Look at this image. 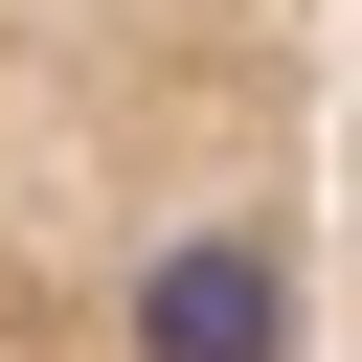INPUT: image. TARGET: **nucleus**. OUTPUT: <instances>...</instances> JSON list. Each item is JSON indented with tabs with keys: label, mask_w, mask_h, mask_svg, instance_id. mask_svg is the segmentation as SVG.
I'll return each instance as SVG.
<instances>
[{
	"label": "nucleus",
	"mask_w": 362,
	"mask_h": 362,
	"mask_svg": "<svg viewBox=\"0 0 362 362\" xmlns=\"http://www.w3.org/2000/svg\"><path fill=\"white\" fill-rule=\"evenodd\" d=\"M0 362H339V0H0Z\"/></svg>",
	"instance_id": "1"
},
{
	"label": "nucleus",
	"mask_w": 362,
	"mask_h": 362,
	"mask_svg": "<svg viewBox=\"0 0 362 362\" xmlns=\"http://www.w3.org/2000/svg\"><path fill=\"white\" fill-rule=\"evenodd\" d=\"M339 362H362V0H339Z\"/></svg>",
	"instance_id": "2"
}]
</instances>
